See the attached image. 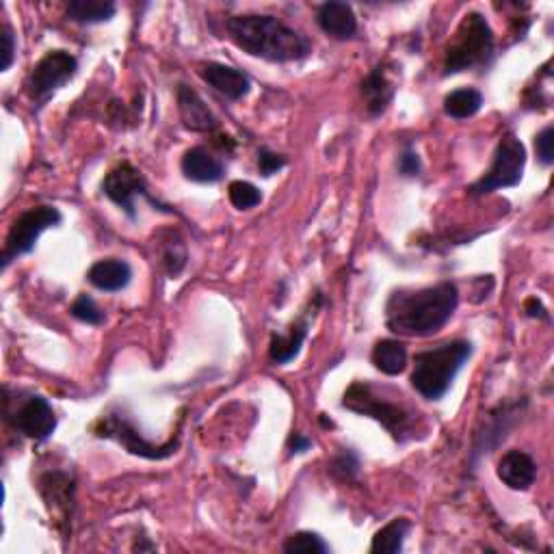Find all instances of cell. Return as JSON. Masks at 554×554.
I'll list each match as a JSON object with an SVG mask.
<instances>
[{"mask_svg": "<svg viewBox=\"0 0 554 554\" xmlns=\"http://www.w3.org/2000/svg\"><path fill=\"white\" fill-rule=\"evenodd\" d=\"M524 167H526L524 143L516 135L507 133L496 145L490 169H487L468 191L470 195H485L498 189L518 187L524 176Z\"/></svg>", "mask_w": 554, "mask_h": 554, "instance_id": "cell-6", "label": "cell"}, {"mask_svg": "<svg viewBox=\"0 0 554 554\" xmlns=\"http://www.w3.org/2000/svg\"><path fill=\"white\" fill-rule=\"evenodd\" d=\"M552 143H554V128L552 126H546L542 133H539L535 137V152H537V158L542 165H552L554 163V150H552Z\"/></svg>", "mask_w": 554, "mask_h": 554, "instance_id": "cell-31", "label": "cell"}, {"mask_svg": "<svg viewBox=\"0 0 554 554\" xmlns=\"http://www.w3.org/2000/svg\"><path fill=\"white\" fill-rule=\"evenodd\" d=\"M329 474L340 483H353L360 474V457L355 455L351 448H342L329 461Z\"/></svg>", "mask_w": 554, "mask_h": 554, "instance_id": "cell-27", "label": "cell"}, {"mask_svg": "<svg viewBox=\"0 0 554 554\" xmlns=\"http://www.w3.org/2000/svg\"><path fill=\"white\" fill-rule=\"evenodd\" d=\"M228 197L232 206L239 210H252L262 202L260 189L247 180H234L228 187Z\"/></svg>", "mask_w": 554, "mask_h": 554, "instance_id": "cell-28", "label": "cell"}, {"mask_svg": "<svg viewBox=\"0 0 554 554\" xmlns=\"http://www.w3.org/2000/svg\"><path fill=\"white\" fill-rule=\"evenodd\" d=\"M483 107V94L479 89L461 87L444 98V113L453 120H468Z\"/></svg>", "mask_w": 554, "mask_h": 554, "instance_id": "cell-24", "label": "cell"}, {"mask_svg": "<svg viewBox=\"0 0 554 554\" xmlns=\"http://www.w3.org/2000/svg\"><path fill=\"white\" fill-rule=\"evenodd\" d=\"M5 418L13 429L35 442L48 440L57 429L55 410L39 394H29L26 399L13 403V399H9V394L5 392Z\"/></svg>", "mask_w": 554, "mask_h": 554, "instance_id": "cell-9", "label": "cell"}, {"mask_svg": "<svg viewBox=\"0 0 554 554\" xmlns=\"http://www.w3.org/2000/svg\"><path fill=\"white\" fill-rule=\"evenodd\" d=\"M496 57V37L490 22L479 11H470L461 18L455 35L446 46L444 76L468 70H483Z\"/></svg>", "mask_w": 554, "mask_h": 554, "instance_id": "cell-4", "label": "cell"}, {"mask_svg": "<svg viewBox=\"0 0 554 554\" xmlns=\"http://www.w3.org/2000/svg\"><path fill=\"white\" fill-rule=\"evenodd\" d=\"M78 72V59L68 50H50L35 63L31 74L26 76L24 89L31 100L44 102L65 83L72 81Z\"/></svg>", "mask_w": 554, "mask_h": 554, "instance_id": "cell-10", "label": "cell"}, {"mask_svg": "<svg viewBox=\"0 0 554 554\" xmlns=\"http://www.w3.org/2000/svg\"><path fill=\"white\" fill-rule=\"evenodd\" d=\"M282 550L288 554H327V552H332V548H329L325 539L312 531H299L295 535H290L284 542Z\"/></svg>", "mask_w": 554, "mask_h": 554, "instance_id": "cell-25", "label": "cell"}, {"mask_svg": "<svg viewBox=\"0 0 554 554\" xmlns=\"http://www.w3.org/2000/svg\"><path fill=\"white\" fill-rule=\"evenodd\" d=\"M472 345L468 340H451L433 349L416 353L412 386L429 401H440L451 390L457 373L470 360Z\"/></svg>", "mask_w": 554, "mask_h": 554, "instance_id": "cell-3", "label": "cell"}, {"mask_svg": "<svg viewBox=\"0 0 554 554\" xmlns=\"http://www.w3.org/2000/svg\"><path fill=\"white\" fill-rule=\"evenodd\" d=\"M180 167H182L184 178L200 182V184L219 182L223 178V174H226V167H223L219 158L210 154L206 148H202V145H197V148H191L184 152Z\"/></svg>", "mask_w": 554, "mask_h": 554, "instance_id": "cell-20", "label": "cell"}, {"mask_svg": "<svg viewBox=\"0 0 554 554\" xmlns=\"http://www.w3.org/2000/svg\"><path fill=\"white\" fill-rule=\"evenodd\" d=\"M342 407L360 416L377 420L397 442L412 440L418 429V412L410 410L401 401H390L384 392L368 384V381H353L342 397Z\"/></svg>", "mask_w": 554, "mask_h": 554, "instance_id": "cell-5", "label": "cell"}, {"mask_svg": "<svg viewBox=\"0 0 554 554\" xmlns=\"http://www.w3.org/2000/svg\"><path fill=\"white\" fill-rule=\"evenodd\" d=\"M412 531V522L407 518H394L384 529H379L373 537V554H399L403 550L405 537Z\"/></svg>", "mask_w": 554, "mask_h": 554, "instance_id": "cell-23", "label": "cell"}, {"mask_svg": "<svg viewBox=\"0 0 554 554\" xmlns=\"http://www.w3.org/2000/svg\"><path fill=\"white\" fill-rule=\"evenodd\" d=\"M524 312L529 314L531 319H544V321L550 319V314H548L546 306L542 303V299H537V297H531V299L524 301Z\"/></svg>", "mask_w": 554, "mask_h": 554, "instance_id": "cell-34", "label": "cell"}, {"mask_svg": "<svg viewBox=\"0 0 554 554\" xmlns=\"http://www.w3.org/2000/svg\"><path fill=\"white\" fill-rule=\"evenodd\" d=\"M39 492L46 503V509L50 518L55 520L59 529L68 533V526L72 522V509H74V492L76 485L68 472L52 470L42 474L39 479Z\"/></svg>", "mask_w": 554, "mask_h": 554, "instance_id": "cell-12", "label": "cell"}, {"mask_svg": "<svg viewBox=\"0 0 554 554\" xmlns=\"http://www.w3.org/2000/svg\"><path fill=\"white\" fill-rule=\"evenodd\" d=\"M163 267L169 277H178L187 267V247L176 232H169V239L163 241Z\"/></svg>", "mask_w": 554, "mask_h": 554, "instance_id": "cell-26", "label": "cell"}, {"mask_svg": "<svg viewBox=\"0 0 554 554\" xmlns=\"http://www.w3.org/2000/svg\"><path fill=\"white\" fill-rule=\"evenodd\" d=\"M102 193L107 195L111 202L120 206L130 219H137V210H135L137 197H145V200L154 204L158 210H163V213H167V215L174 213L169 206H163L161 202L154 200L148 191V182H145L143 174L128 161H122L120 165H115L109 171L107 178H104V182H102Z\"/></svg>", "mask_w": 554, "mask_h": 554, "instance_id": "cell-11", "label": "cell"}, {"mask_svg": "<svg viewBox=\"0 0 554 554\" xmlns=\"http://www.w3.org/2000/svg\"><path fill=\"white\" fill-rule=\"evenodd\" d=\"M0 37H3V63H0V72H7L13 65V59H16V35H13L9 22L3 24V35Z\"/></svg>", "mask_w": 554, "mask_h": 554, "instance_id": "cell-33", "label": "cell"}, {"mask_svg": "<svg viewBox=\"0 0 554 554\" xmlns=\"http://www.w3.org/2000/svg\"><path fill=\"white\" fill-rule=\"evenodd\" d=\"M176 102H178L180 122L187 130H193V133H213V130L219 126L217 117L208 109V104L202 100V96L197 94L195 89L187 85H178Z\"/></svg>", "mask_w": 554, "mask_h": 554, "instance_id": "cell-14", "label": "cell"}, {"mask_svg": "<svg viewBox=\"0 0 554 554\" xmlns=\"http://www.w3.org/2000/svg\"><path fill=\"white\" fill-rule=\"evenodd\" d=\"M394 94H397V83L390 76L388 63H379L362 81V98L366 111L371 115L386 113L390 102L394 100Z\"/></svg>", "mask_w": 554, "mask_h": 554, "instance_id": "cell-16", "label": "cell"}, {"mask_svg": "<svg viewBox=\"0 0 554 554\" xmlns=\"http://www.w3.org/2000/svg\"><path fill=\"white\" fill-rule=\"evenodd\" d=\"M98 438L104 440H115L122 444L130 455H137L143 459H167L178 451V440H171L167 444H152L143 438V435L135 429L133 422H130L122 412H109L104 414L94 427Z\"/></svg>", "mask_w": 554, "mask_h": 554, "instance_id": "cell-8", "label": "cell"}, {"mask_svg": "<svg viewBox=\"0 0 554 554\" xmlns=\"http://www.w3.org/2000/svg\"><path fill=\"white\" fill-rule=\"evenodd\" d=\"M70 312L76 321L87 325H102L107 321V314H104V310L89 295H78L76 301L72 303Z\"/></svg>", "mask_w": 554, "mask_h": 554, "instance_id": "cell-29", "label": "cell"}, {"mask_svg": "<svg viewBox=\"0 0 554 554\" xmlns=\"http://www.w3.org/2000/svg\"><path fill=\"white\" fill-rule=\"evenodd\" d=\"M87 280L104 293H120L133 280V267L122 258H104L91 265Z\"/></svg>", "mask_w": 554, "mask_h": 554, "instance_id": "cell-18", "label": "cell"}, {"mask_svg": "<svg viewBox=\"0 0 554 554\" xmlns=\"http://www.w3.org/2000/svg\"><path fill=\"white\" fill-rule=\"evenodd\" d=\"M498 479L503 481L509 490L526 492L537 479L535 459L524 451H509L498 461Z\"/></svg>", "mask_w": 554, "mask_h": 554, "instance_id": "cell-17", "label": "cell"}, {"mask_svg": "<svg viewBox=\"0 0 554 554\" xmlns=\"http://www.w3.org/2000/svg\"><path fill=\"white\" fill-rule=\"evenodd\" d=\"M286 163H288L286 156H282V154H277V152H273L269 148H260L258 150V171L265 178L277 174V171H280L282 167H286Z\"/></svg>", "mask_w": 554, "mask_h": 554, "instance_id": "cell-30", "label": "cell"}, {"mask_svg": "<svg viewBox=\"0 0 554 554\" xmlns=\"http://www.w3.org/2000/svg\"><path fill=\"white\" fill-rule=\"evenodd\" d=\"M399 171H401V176H405V178L420 176L422 163H420L418 152L412 148V145H407V148L401 152V156H399Z\"/></svg>", "mask_w": 554, "mask_h": 554, "instance_id": "cell-32", "label": "cell"}, {"mask_svg": "<svg viewBox=\"0 0 554 554\" xmlns=\"http://www.w3.org/2000/svg\"><path fill=\"white\" fill-rule=\"evenodd\" d=\"M232 42L243 52L271 63H293L312 55V42L299 31L290 29L280 18L245 13L226 22Z\"/></svg>", "mask_w": 554, "mask_h": 554, "instance_id": "cell-2", "label": "cell"}, {"mask_svg": "<svg viewBox=\"0 0 554 554\" xmlns=\"http://www.w3.org/2000/svg\"><path fill=\"white\" fill-rule=\"evenodd\" d=\"M323 303V295L314 293V299H310L308 308L299 314V319L290 323L286 334H273L271 338V347H269V358L275 364H288L290 360H295L303 340L308 338V329H310V319H314L316 310L321 308Z\"/></svg>", "mask_w": 554, "mask_h": 554, "instance_id": "cell-13", "label": "cell"}, {"mask_svg": "<svg viewBox=\"0 0 554 554\" xmlns=\"http://www.w3.org/2000/svg\"><path fill=\"white\" fill-rule=\"evenodd\" d=\"M459 306V288L440 282L427 288L394 290L386 303V325L392 334L427 338L453 319Z\"/></svg>", "mask_w": 554, "mask_h": 554, "instance_id": "cell-1", "label": "cell"}, {"mask_svg": "<svg viewBox=\"0 0 554 554\" xmlns=\"http://www.w3.org/2000/svg\"><path fill=\"white\" fill-rule=\"evenodd\" d=\"M312 448V440L306 438V435L303 433H293L288 438V451L290 455H301V453H306Z\"/></svg>", "mask_w": 554, "mask_h": 554, "instance_id": "cell-35", "label": "cell"}, {"mask_svg": "<svg viewBox=\"0 0 554 554\" xmlns=\"http://www.w3.org/2000/svg\"><path fill=\"white\" fill-rule=\"evenodd\" d=\"M316 22H319L321 31L329 37L351 39L358 33V18H355L353 7L347 3H325L316 11Z\"/></svg>", "mask_w": 554, "mask_h": 554, "instance_id": "cell-19", "label": "cell"}, {"mask_svg": "<svg viewBox=\"0 0 554 554\" xmlns=\"http://www.w3.org/2000/svg\"><path fill=\"white\" fill-rule=\"evenodd\" d=\"M373 364L388 377H397L407 368V347L399 340H379L373 349Z\"/></svg>", "mask_w": 554, "mask_h": 554, "instance_id": "cell-21", "label": "cell"}, {"mask_svg": "<svg viewBox=\"0 0 554 554\" xmlns=\"http://www.w3.org/2000/svg\"><path fill=\"white\" fill-rule=\"evenodd\" d=\"M63 221L59 208L55 206H33L29 210H24V213L13 221V226L5 239V247H3V256H0V267L7 269L13 260H18L20 256L31 254L39 236H42L46 230L57 228L59 223Z\"/></svg>", "mask_w": 554, "mask_h": 554, "instance_id": "cell-7", "label": "cell"}, {"mask_svg": "<svg viewBox=\"0 0 554 554\" xmlns=\"http://www.w3.org/2000/svg\"><path fill=\"white\" fill-rule=\"evenodd\" d=\"M115 3L111 0H72L65 9V16L78 24H100L109 22L115 16Z\"/></svg>", "mask_w": 554, "mask_h": 554, "instance_id": "cell-22", "label": "cell"}, {"mask_svg": "<svg viewBox=\"0 0 554 554\" xmlns=\"http://www.w3.org/2000/svg\"><path fill=\"white\" fill-rule=\"evenodd\" d=\"M200 74L217 94L226 96L228 100H243L249 94V89H252L249 76L226 63H206L202 65Z\"/></svg>", "mask_w": 554, "mask_h": 554, "instance_id": "cell-15", "label": "cell"}]
</instances>
